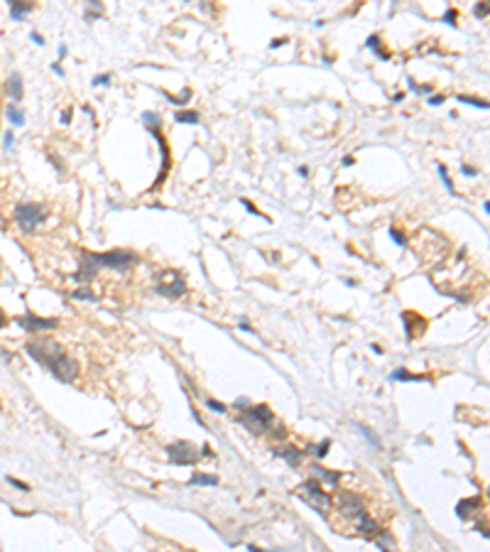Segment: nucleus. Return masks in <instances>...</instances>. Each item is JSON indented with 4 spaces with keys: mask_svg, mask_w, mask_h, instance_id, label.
Instances as JSON below:
<instances>
[{
    "mask_svg": "<svg viewBox=\"0 0 490 552\" xmlns=\"http://www.w3.org/2000/svg\"><path fill=\"white\" fill-rule=\"evenodd\" d=\"M27 353L37 363H42L52 376L59 378V380H64V383H69V380H74V378L79 376V363H76V358H71V356L61 349L57 341H52V339L29 341Z\"/></svg>",
    "mask_w": 490,
    "mask_h": 552,
    "instance_id": "1",
    "label": "nucleus"
},
{
    "mask_svg": "<svg viewBox=\"0 0 490 552\" xmlns=\"http://www.w3.org/2000/svg\"><path fill=\"white\" fill-rule=\"evenodd\" d=\"M135 263V256L128 253V251H111V253H88L84 263H81V270L74 275L76 282H88L91 277H96V273L101 268H116V270H123L128 265Z\"/></svg>",
    "mask_w": 490,
    "mask_h": 552,
    "instance_id": "2",
    "label": "nucleus"
},
{
    "mask_svg": "<svg viewBox=\"0 0 490 552\" xmlns=\"http://www.w3.org/2000/svg\"><path fill=\"white\" fill-rule=\"evenodd\" d=\"M248 430H253L255 435H265L270 427H275L277 425V420H275V415H272V410L267 405H253L248 407L240 417H238Z\"/></svg>",
    "mask_w": 490,
    "mask_h": 552,
    "instance_id": "3",
    "label": "nucleus"
},
{
    "mask_svg": "<svg viewBox=\"0 0 490 552\" xmlns=\"http://www.w3.org/2000/svg\"><path fill=\"white\" fill-rule=\"evenodd\" d=\"M44 219H47V209L42 204L27 202L17 204V209H15V224L22 229V233H32Z\"/></svg>",
    "mask_w": 490,
    "mask_h": 552,
    "instance_id": "4",
    "label": "nucleus"
},
{
    "mask_svg": "<svg viewBox=\"0 0 490 552\" xmlns=\"http://www.w3.org/2000/svg\"><path fill=\"white\" fill-rule=\"evenodd\" d=\"M297 496L304 501V503H309L314 511H319V513H326L328 508H331V496L324 491V486L319 484V481H304L302 486H299V491H297Z\"/></svg>",
    "mask_w": 490,
    "mask_h": 552,
    "instance_id": "5",
    "label": "nucleus"
},
{
    "mask_svg": "<svg viewBox=\"0 0 490 552\" xmlns=\"http://www.w3.org/2000/svg\"><path fill=\"white\" fill-rule=\"evenodd\" d=\"M167 457H169V462L176 466H191L199 462V457L201 454H196V447L191 444V442H174L167 447Z\"/></svg>",
    "mask_w": 490,
    "mask_h": 552,
    "instance_id": "6",
    "label": "nucleus"
},
{
    "mask_svg": "<svg viewBox=\"0 0 490 552\" xmlns=\"http://www.w3.org/2000/svg\"><path fill=\"white\" fill-rule=\"evenodd\" d=\"M157 292H160L162 297L176 299V297H181V294L186 292V282H184L176 273H167V275H164V282L157 285Z\"/></svg>",
    "mask_w": 490,
    "mask_h": 552,
    "instance_id": "7",
    "label": "nucleus"
},
{
    "mask_svg": "<svg viewBox=\"0 0 490 552\" xmlns=\"http://www.w3.org/2000/svg\"><path fill=\"white\" fill-rule=\"evenodd\" d=\"M338 506H341V511L346 513V516H358V513H363V498L355 494H343L338 496Z\"/></svg>",
    "mask_w": 490,
    "mask_h": 552,
    "instance_id": "8",
    "label": "nucleus"
},
{
    "mask_svg": "<svg viewBox=\"0 0 490 552\" xmlns=\"http://www.w3.org/2000/svg\"><path fill=\"white\" fill-rule=\"evenodd\" d=\"M17 324H22L29 331H37V329H54L57 319H39L34 314H25V317H17Z\"/></svg>",
    "mask_w": 490,
    "mask_h": 552,
    "instance_id": "9",
    "label": "nucleus"
},
{
    "mask_svg": "<svg viewBox=\"0 0 490 552\" xmlns=\"http://www.w3.org/2000/svg\"><path fill=\"white\" fill-rule=\"evenodd\" d=\"M402 324H404V331H407V339H417V329L424 331V319L417 317L414 312H404Z\"/></svg>",
    "mask_w": 490,
    "mask_h": 552,
    "instance_id": "10",
    "label": "nucleus"
},
{
    "mask_svg": "<svg viewBox=\"0 0 490 552\" xmlns=\"http://www.w3.org/2000/svg\"><path fill=\"white\" fill-rule=\"evenodd\" d=\"M275 454H277L280 459H285L289 466H299L302 464V459H304V452L297 449V447H289V444L280 447V449H275Z\"/></svg>",
    "mask_w": 490,
    "mask_h": 552,
    "instance_id": "11",
    "label": "nucleus"
},
{
    "mask_svg": "<svg viewBox=\"0 0 490 552\" xmlns=\"http://www.w3.org/2000/svg\"><path fill=\"white\" fill-rule=\"evenodd\" d=\"M481 506H483V498H481V496H473V498H466V501H461V503L456 506V513H459L461 518H468V516L478 513Z\"/></svg>",
    "mask_w": 490,
    "mask_h": 552,
    "instance_id": "12",
    "label": "nucleus"
},
{
    "mask_svg": "<svg viewBox=\"0 0 490 552\" xmlns=\"http://www.w3.org/2000/svg\"><path fill=\"white\" fill-rule=\"evenodd\" d=\"M358 518H360V533L363 535H368V538H375V535H380L382 530H380V525L375 523L373 518L363 511V513H358Z\"/></svg>",
    "mask_w": 490,
    "mask_h": 552,
    "instance_id": "13",
    "label": "nucleus"
},
{
    "mask_svg": "<svg viewBox=\"0 0 490 552\" xmlns=\"http://www.w3.org/2000/svg\"><path fill=\"white\" fill-rule=\"evenodd\" d=\"M189 486H218V476L216 474H194L189 479Z\"/></svg>",
    "mask_w": 490,
    "mask_h": 552,
    "instance_id": "14",
    "label": "nucleus"
},
{
    "mask_svg": "<svg viewBox=\"0 0 490 552\" xmlns=\"http://www.w3.org/2000/svg\"><path fill=\"white\" fill-rule=\"evenodd\" d=\"M7 91H10L12 101H22V76L20 74H12L7 79Z\"/></svg>",
    "mask_w": 490,
    "mask_h": 552,
    "instance_id": "15",
    "label": "nucleus"
},
{
    "mask_svg": "<svg viewBox=\"0 0 490 552\" xmlns=\"http://www.w3.org/2000/svg\"><path fill=\"white\" fill-rule=\"evenodd\" d=\"M312 471L317 474L319 479L328 481V484H338V481H341V471H331V469H324V466H319V464L312 466Z\"/></svg>",
    "mask_w": 490,
    "mask_h": 552,
    "instance_id": "16",
    "label": "nucleus"
},
{
    "mask_svg": "<svg viewBox=\"0 0 490 552\" xmlns=\"http://www.w3.org/2000/svg\"><path fill=\"white\" fill-rule=\"evenodd\" d=\"M32 10V2H10V17L12 20H22Z\"/></svg>",
    "mask_w": 490,
    "mask_h": 552,
    "instance_id": "17",
    "label": "nucleus"
},
{
    "mask_svg": "<svg viewBox=\"0 0 490 552\" xmlns=\"http://www.w3.org/2000/svg\"><path fill=\"white\" fill-rule=\"evenodd\" d=\"M5 113H7V118H10V123H12V125H17V128L25 123V111H22V108H17L15 103H7V111H5Z\"/></svg>",
    "mask_w": 490,
    "mask_h": 552,
    "instance_id": "18",
    "label": "nucleus"
},
{
    "mask_svg": "<svg viewBox=\"0 0 490 552\" xmlns=\"http://www.w3.org/2000/svg\"><path fill=\"white\" fill-rule=\"evenodd\" d=\"M390 378H392V380H427L424 376H419V373H409V371H404V368L395 371Z\"/></svg>",
    "mask_w": 490,
    "mask_h": 552,
    "instance_id": "19",
    "label": "nucleus"
},
{
    "mask_svg": "<svg viewBox=\"0 0 490 552\" xmlns=\"http://www.w3.org/2000/svg\"><path fill=\"white\" fill-rule=\"evenodd\" d=\"M199 113L196 111H181V113H176V120L179 123H189V125H196L199 123Z\"/></svg>",
    "mask_w": 490,
    "mask_h": 552,
    "instance_id": "20",
    "label": "nucleus"
},
{
    "mask_svg": "<svg viewBox=\"0 0 490 552\" xmlns=\"http://www.w3.org/2000/svg\"><path fill=\"white\" fill-rule=\"evenodd\" d=\"M314 452H317V457L319 459H324L326 454H328V449H331V439H324L321 444H317V447H312Z\"/></svg>",
    "mask_w": 490,
    "mask_h": 552,
    "instance_id": "21",
    "label": "nucleus"
},
{
    "mask_svg": "<svg viewBox=\"0 0 490 552\" xmlns=\"http://www.w3.org/2000/svg\"><path fill=\"white\" fill-rule=\"evenodd\" d=\"M459 101H463V103H471V106H476V108H488V103H486V101H481V98H471V96H459Z\"/></svg>",
    "mask_w": 490,
    "mask_h": 552,
    "instance_id": "22",
    "label": "nucleus"
},
{
    "mask_svg": "<svg viewBox=\"0 0 490 552\" xmlns=\"http://www.w3.org/2000/svg\"><path fill=\"white\" fill-rule=\"evenodd\" d=\"M439 175H441V179H444L446 189H449L451 194H456V189H454V184H451V179H449V172H446V167H444V165H439Z\"/></svg>",
    "mask_w": 490,
    "mask_h": 552,
    "instance_id": "23",
    "label": "nucleus"
},
{
    "mask_svg": "<svg viewBox=\"0 0 490 552\" xmlns=\"http://www.w3.org/2000/svg\"><path fill=\"white\" fill-rule=\"evenodd\" d=\"M365 44H368V47H370V49H375V54H377V57H382V59H387V54H385V52H382V49H380V44H377V37H368V42H365Z\"/></svg>",
    "mask_w": 490,
    "mask_h": 552,
    "instance_id": "24",
    "label": "nucleus"
},
{
    "mask_svg": "<svg viewBox=\"0 0 490 552\" xmlns=\"http://www.w3.org/2000/svg\"><path fill=\"white\" fill-rule=\"evenodd\" d=\"M358 427H360V432H363V435L368 437V442H370V444H373V447H380V442H377V437H375L373 432H370V430H368V427H363V425H358Z\"/></svg>",
    "mask_w": 490,
    "mask_h": 552,
    "instance_id": "25",
    "label": "nucleus"
},
{
    "mask_svg": "<svg viewBox=\"0 0 490 552\" xmlns=\"http://www.w3.org/2000/svg\"><path fill=\"white\" fill-rule=\"evenodd\" d=\"M206 407H211V410H216V412H226V405L223 403H218V400H206Z\"/></svg>",
    "mask_w": 490,
    "mask_h": 552,
    "instance_id": "26",
    "label": "nucleus"
},
{
    "mask_svg": "<svg viewBox=\"0 0 490 552\" xmlns=\"http://www.w3.org/2000/svg\"><path fill=\"white\" fill-rule=\"evenodd\" d=\"M74 297H76V299H93V294H91V290H88V287L76 290V292H74Z\"/></svg>",
    "mask_w": 490,
    "mask_h": 552,
    "instance_id": "27",
    "label": "nucleus"
},
{
    "mask_svg": "<svg viewBox=\"0 0 490 552\" xmlns=\"http://www.w3.org/2000/svg\"><path fill=\"white\" fill-rule=\"evenodd\" d=\"M7 484H12L15 489H20V491H27L29 486L27 484H22V481H17V479H12V476H7Z\"/></svg>",
    "mask_w": 490,
    "mask_h": 552,
    "instance_id": "28",
    "label": "nucleus"
},
{
    "mask_svg": "<svg viewBox=\"0 0 490 552\" xmlns=\"http://www.w3.org/2000/svg\"><path fill=\"white\" fill-rule=\"evenodd\" d=\"M409 86H412V91H417V93H432V86H419V84H414V81H409Z\"/></svg>",
    "mask_w": 490,
    "mask_h": 552,
    "instance_id": "29",
    "label": "nucleus"
},
{
    "mask_svg": "<svg viewBox=\"0 0 490 552\" xmlns=\"http://www.w3.org/2000/svg\"><path fill=\"white\" fill-rule=\"evenodd\" d=\"M390 236H392V241L397 243V246H404V236L400 231H395V229H390Z\"/></svg>",
    "mask_w": 490,
    "mask_h": 552,
    "instance_id": "30",
    "label": "nucleus"
},
{
    "mask_svg": "<svg viewBox=\"0 0 490 552\" xmlns=\"http://www.w3.org/2000/svg\"><path fill=\"white\" fill-rule=\"evenodd\" d=\"M111 81V76H106V74H98L96 79H93V86H103V84H108Z\"/></svg>",
    "mask_w": 490,
    "mask_h": 552,
    "instance_id": "31",
    "label": "nucleus"
},
{
    "mask_svg": "<svg viewBox=\"0 0 490 552\" xmlns=\"http://www.w3.org/2000/svg\"><path fill=\"white\" fill-rule=\"evenodd\" d=\"M461 172H463V175H468V177L478 175V170H476V167H471V165H461Z\"/></svg>",
    "mask_w": 490,
    "mask_h": 552,
    "instance_id": "32",
    "label": "nucleus"
},
{
    "mask_svg": "<svg viewBox=\"0 0 490 552\" xmlns=\"http://www.w3.org/2000/svg\"><path fill=\"white\" fill-rule=\"evenodd\" d=\"M444 20H446L449 25H454V20H456V10H449V12L444 15Z\"/></svg>",
    "mask_w": 490,
    "mask_h": 552,
    "instance_id": "33",
    "label": "nucleus"
},
{
    "mask_svg": "<svg viewBox=\"0 0 490 552\" xmlns=\"http://www.w3.org/2000/svg\"><path fill=\"white\" fill-rule=\"evenodd\" d=\"M12 143H15V135L7 130V133H5V147H12Z\"/></svg>",
    "mask_w": 490,
    "mask_h": 552,
    "instance_id": "34",
    "label": "nucleus"
},
{
    "mask_svg": "<svg viewBox=\"0 0 490 552\" xmlns=\"http://www.w3.org/2000/svg\"><path fill=\"white\" fill-rule=\"evenodd\" d=\"M243 206H245V209H248V211H250V214H260L258 209H255V206H253V204L248 202V199H243Z\"/></svg>",
    "mask_w": 490,
    "mask_h": 552,
    "instance_id": "35",
    "label": "nucleus"
},
{
    "mask_svg": "<svg viewBox=\"0 0 490 552\" xmlns=\"http://www.w3.org/2000/svg\"><path fill=\"white\" fill-rule=\"evenodd\" d=\"M32 42H34V44H44V39H42L39 32H32Z\"/></svg>",
    "mask_w": 490,
    "mask_h": 552,
    "instance_id": "36",
    "label": "nucleus"
},
{
    "mask_svg": "<svg viewBox=\"0 0 490 552\" xmlns=\"http://www.w3.org/2000/svg\"><path fill=\"white\" fill-rule=\"evenodd\" d=\"M476 12H478V15H488V7H486V5H478Z\"/></svg>",
    "mask_w": 490,
    "mask_h": 552,
    "instance_id": "37",
    "label": "nucleus"
},
{
    "mask_svg": "<svg viewBox=\"0 0 490 552\" xmlns=\"http://www.w3.org/2000/svg\"><path fill=\"white\" fill-rule=\"evenodd\" d=\"M297 172H299L302 177H307V175H309V167H304V165H302V167H297Z\"/></svg>",
    "mask_w": 490,
    "mask_h": 552,
    "instance_id": "38",
    "label": "nucleus"
},
{
    "mask_svg": "<svg viewBox=\"0 0 490 552\" xmlns=\"http://www.w3.org/2000/svg\"><path fill=\"white\" fill-rule=\"evenodd\" d=\"M71 120V111H64V116H61V123H69Z\"/></svg>",
    "mask_w": 490,
    "mask_h": 552,
    "instance_id": "39",
    "label": "nucleus"
},
{
    "mask_svg": "<svg viewBox=\"0 0 490 552\" xmlns=\"http://www.w3.org/2000/svg\"><path fill=\"white\" fill-rule=\"evenodd\" d=\"M52 69H54V74H59V76H64V69H61V66H59V64H54V66H52Z\"/></svg>",
    "mask_w": 490,
    "mask_h": 552,
    "instance_id": "40",
    "label": "nucleus"
},
{
    "mask_svg": "<svg viewBox=\"0 0 490 552\" xmlns=\"http://www.w3.org/2000/svg\"><path fill=\"white\" fill-rule=\"evenodd\" d=\"M282 44H285V39H275V42H272V49H277V47H282Z\"/></svg>",
    "mask_w": 490,
    "mask_h": 552,
    "instance_id": "41",
    "label": "nucleus"
},
{
    "mask_svg": "<svg viewBox=\"0 0 490 552\" xmlns=\"http://www.w3.org/2000/svg\"><path fill=\"white\" fill-rule=\"evenodd\" d=\"M5 321H7V319H5V312H2V309H0V329H2V326H5Z\"/></svg>",
    "mask_w": 490,
    "mask_h": 552,
    "instance_id": "42",
    "label": "nucleus"
},
{
    "mask_svg": "<svg viewBox=\"0 0 490 552\" xmlns=\"http://www.w3.org/2000/svg\"><path fill=\"white\" fill-rule=\"evenodd\" d=\"M248 550L250 552H270V550H260V548H255V545H248Z\"/></svg>",
    "mask_w": 490,
    "mask_h": 552,
    "instance_id": "43",
    "label": "nucleus"
}]
</instances>
